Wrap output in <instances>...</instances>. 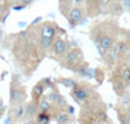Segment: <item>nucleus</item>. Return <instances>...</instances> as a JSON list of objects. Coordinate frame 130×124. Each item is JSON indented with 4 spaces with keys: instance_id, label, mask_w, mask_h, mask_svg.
Instances as JSON below:
<instances>
[{
    "instance_id": "obj_1",
    "label": "nucleus",
    "mask_w": 130,
    "mask_h": 124,
    "mask_svg": "<svg viewBox=\"0 0 130 124\" xmlns=\"http://www.w3.org/2000/svg\"><path fill=\"white\" fill-rule=\"evenodd\" d=\"M4 46L10 51L16 67L26 77L32 76L40 63L48 56V50L43 46L34 24L26 30L8 35L4 41Z\"/></svg>"
},
{
    "instance_id": "obj_2",
    "label": "nucleus",
    "mask_w": 130,
    "mask_h": 124,
    "mask_svg": "<svg viewBox=\"0 0 130 124\" xmlns=\"http://www.w3.org/2000/svg\"><path fill=\"white\" fill-rule=\"evenodd\" d=\"M121 26L117 17H107L94 21L89 29V38L98 47L99 54L109 51L120 37Z\"/></svg>"
},
{
    "instance_id": "obj_3",
    "label": "nucleus",
    "mask_w": 130,
    "mask_h": 124,
    "mask_svg": "<svg viewBox=\"0 0 130 124\" xmlns=\"http://www.w3.org/2000/svg\"><path fill=\"white\" fill-rule=\"evenodd\" d=\"M108 118V107L102 98L90 101L79 106V124H100Z\"/></svg>"
},
{
    "instance_id": "obj_4",
    "label": "nucleus",
    "mask_w": 130,
    "mask_h": 124,
    "mask_svg": "<svg viewBox=\"0 0 130 124\" xmlns=\"http://www.w3.org/2000/svg\"><path fill=\"white\" fill-rule=\"evenodd\" d=\"M69 95L78 106H82L90 102V101L102 98L96 86L92 85L90 81H85V80H77V84L70 89Z\"/></svg>"
},
{
    "instance_id": "obj_5",
    "label": "nucleus",
    "mask_w": 130,
    "mask_h": 124,
    "mask_svg": "<svg viewBox=\"0 0 130 124\" xmlns=\"http://www.w3.org/2000/svg\"><path fill=\"white\" fill-rule=\"evenodd\" d=\"M38 31V35L47 50H50L52 42L59 35H65V30L61 29L55 21H43L39 24H34Z\"/></svg>"
},
{
    "instance_id": "obj_6",
    "label": "nucleus",
    "mask_w": 130,
    "mask_h": 124,
    "mask_svg": "<svg viewBox=\"0 0 130 124\" xmlns=\"http://www.w3.org/2000/svg\"><path fill=\"white\" fill-rule=\"evenodd\" d=\"M86 60H85V55H83L82 48H79V47H70L69 51L60 59L59 64H60L61 68L75 73L77 69Z\"/></svg>"
},
{
    "instance_id": "obj_7",
    "label": "nucleus",
    "mask_w": 130,
    "mask_h": 124,
    "mask_svg": "<svg viewBox=\"0 0 130 124\" xmlns=\"http://www.w3.org/2000/svg\"><path fill=\"white\" fill-rule=\"evenodd\" d=\"M26 99H27V92L25 85H22L17 75H13L9 84V106L25 103Z\"/></svg>"
},
{
    "instance_id": "obj_8",
    "label": "nucleus",
    "mask_w": 130,
    "mask_h": 124,
    "mask_svg": "<svg viewBox=\"0 0 130 124\" xmlns=\"http://www.w3.org/2000/svg\"><path fill=\"white\" fill-rule=\"evenodd\" d=\"M69 48H70V42L64 35H59L52 42L51 47L48 50V58L59 63L60 59L69 51Z\"/></svg>"
},
{
    "instance_id": "obj_9",
    "label": "nucleus",
    "mask_w": 130,
    "mask_h": 124,
    "mask_svg": "<svg viewBox=\"0 0 130 124\" xmlns=\"http://www.w3.org/2000/svg\"><path fill=\"white\" fill-rule=\"evenodd\" d=\"M85 18H87L86 17V5H85V3L74 4L73 8L69 10V13L67 15V17H65V20L68 21L70 28H74V26L82 24Z\"/></svg>"
},
{
    "instance_id": "obj_10",
    "label": "nucleus",
    "mask_w": 130,
    "mask_h": 124,
    "mask_svg": "<svg viewBox=\"0 0 130 124\" xmlns=\"http://www.w3.org/2000/svg\"><path fill=\"white\" fill-rule=\"evenodd\" d=\"M48 98V101L52 103L53 110H52V115L55 114L59 110H67V107L69 106V103L67 102L65 97L60 93V90L57 89V86H53L48 90V94L46 95Z\"/></svg>"
},
{
    "instance_id": "obj_11",
    "label": "nucleus",
    "mask_w": 130,
    "mask_h": 124,
    "mask_svg": "<svg viewBox=\"0 0 130 124\" xmlns=\"http://www.w3.org/2000/svg\"><path fill=\"white\" fill-rule=\"evenodd\" d=\"M104 4L105 0H85L86 5V17L96 18L104 13Z\"/></svg>"
},
{
    "instance_id": "obj_12",
    "label": "nucleus",
    "mask_w": 130,
    "mask_h": 124,
    "mask_svg": "<svg viewBox=\"0 0 130 124\" xmlns=\"http://www.w3.org/2000/svg\"><path fill=\"white\" fill-rule=\"evenodd\" d=\"M109 82L112 85V89L117 97H120L122 94H125L129 90V85L126 84V81L118 75L115 69L111 71V76H109Z\"/></svg>"
},
{
    "instance_id": "obj_13",
    "label": "nucleus",
    "mask_w": 130,
    "mask_h": 124,
    "mask_svg": "<svg viewBox=\"0 0 130 124\" xmlns=\"http://www.w3.org/2000/svg\"><path fill=\"white\" fill-rule=\"evenodd\" d=\"M104 13L111 17H118L124 13V0H105Z\"/></svg>"
},
{
    "instance_id": "obj_14",
    "label": "nucleus",
    "mask_w": 130,
    "mask_h": 124,
    "mask_svg": "<svg viewBox=\"0 0 130 124\" xmlns=\"http://www.w3.org/2000/svg\"><path fill=\"white\" fill-rule=\"evenodd\" d=\"M8 116H9V121H13L14 124L21 121V120H24V118H25V103L10 106Z\"/></svg>"
},
{
    "instance_id": "obj_15",
    "label": "nucleus",
    "mask_w": 130,
    "mask_h": 124,
    "mask_svg": "<svg viewBox=\"0 0 130 124\" xmlns=\"http://www.w3.org/2000/svg\"><path fill=\"white\" fill-rule=\"evenodd\" d=\"M52 116H53V120L56 121V124H70V123L74 124V120H75L74 114H70L67 110H59Z\"/></svg>"
},
{
    "instance_id": "obj_16",
    "label": "nucleus",
    "mask_w": 130,
    "mask_h": 124,
    "mask_svg": "<svg viewBox=\"0 0 130 124\" xmlns=\"http://www.w3.org/2000/svg\"><path fill=\"white\" fill-rule=\"evenodd\" d=\"M38 114H39L38 101H35V99H30V101H27V102H25V118H24V119L35 118Z\"/></svg>"
},
{
    "instance_id": "obj_17",
    "label": "nucleus",
    "mask_w": 130,
    "mask_h": 124,
    "mask_svg": "<svg viewBox=\"0 0 130 124\" xmlns=\"http://www.w3.org/2000/svg\"><path fill=\"white\" fill-rule=\"evenodd\" d=\"M46 86H44V84L42 82V80H39L34 86H32V89H31V99H35V101H39L43 95H44V93H46Z\"/></svg>"
},
{
    "instance_id": "obj_18",
    "label": "nucleus",
    "mask_w": 130,
    "mask_h": 124,
    "mask_svg": "<svg viewBox=\"0 0 130 124\" xmlns=\"http://www.w3.org/2000/svg\"><path fill=\"white\" fill-rule=\"evenodd\" d=\"M130 106V90L120 97H117V102H116V106H115V110H124V108H127Z\"/></svg>"
},
{
    "instance_id": "obj_19",
    "label": "nucleus",
    "mask_w": 130,
    "mask_h": 124,
    "mask_svg": "<svg viewBox=\"0 0 130 124\" xmlns=\"http://www.w3.org/2000/svg\"><path fill=\"white\" fill-rule=\"evenodd\" d=\"M116 114L120 124H130V106L124 110H117Z\"/></svg>"
},
{
    "instance_id": "obj_20",
    "label": "nucleus",
    "mask_w": 130,
    "mask_h": 124,
    "mask_svg": "<svg viewBox=\"0 0 130 124\" xmlns=\"http://www.w3.org/2000/svg\"><path fill=\"white\" fill-rule=\"evenodd\" d=\"M38 106H39V111H40V112H51V114H52L53 106H52V103L48 101V98H47L46 95H43V97L38 101Z\"/></svg>"
},
{
    "instance_id": "obj_21",
    "label": "nucleus",
    "mask_w": 130,
    "mask_h": 124,
    "mask_svg": "<svg viewBox=\"0 0 130 124\" xmlns=\"http://www.w3.org/2000/svg\"><path fill=\"white\" fill-rule=\"evenodd\" d=\"M104 78H105V72L104 69L96 67V68H92V73H91V80H95L98 85H102L104 82Z\"/></svg>"
},
{
    "instance_id": "obj_22",
    "label": "nucleus",
    "mask_w": 130,
    "mask_h": 124,
    "mask_svg": "<svg viewBox=\"0 0 130 124\" xmlns=\"http://www.w3.org/2000/svg\"><path fill=\"white\" fill-rule=\"evenodd\" d=\"M55 84L56 85H62V86L68 88V89H72L75 84H77V80H75V78H72V77H59V78H56Z\"/></svg>"
},
{
    "instance_id": "obj_23",
    "label": "nucleus",
    "mask_w": 130,
    "mask_h": 124,
    "mask_svg": "<svg viewBox=\"0 0 130 124\" xmlns=\"http://www.w3.org/2000/svg\"><path fill=\"white\" fill-rule=\"evenodd\" d=\"M35 119H37L38 124H50V121L53 119V116L51 112H40L39 111V114L35 116Z\"/></svg>"
},
{
    "instance_id": "obj_24",
    "label": "nucleus",
    "mask_w": 130,
    "mask_h": 124,
    "mask_svg": "<svg viewBox=\"0 0 130 124\" xmlns=\"http://www.w3.org/2000/svg\"><path fill=\"white\" fill-rule=\"evenodd\" d=\"M9 9H10V7H9L8 4H5V3H3V2H0V22H2V21L5 18V16H8Z\"/></svg>"
},
{
    "instance_id": "obj_25",
    "label": "nucleus",
    "mask_w": 130,
    "mask_h": 124,
    "mask_svg": "<svg viewBox=\"0 0 130 124\" xmlns=\"http://www.w3.org/2000/svg\"><path fill=\"white\" fill-rule=\"evenodd\" d=\"M34 0H20V3H18V5L16 7V9H21V8H25V7H27V5H30Z\"/></svg>"
},
{
    "instance_id": "obj_26",
    "label": "nucleus",
    "mask_w": 130,
    "mask_h": 124,
    "mask_svg": "<svg viewBox=\"0 0 130 124\" xmlns=\"http://www.w3.org/2000/svg\"><path fill=\"white\" fill-rule=\"evenodd\" d=\"M0 2H3V3L8 4L10 8H14V9H16V7H17L18 3H20V0H0Z\"/></svg>"
},
{
    "instance_id": "obj_27",
    "label": "nucleus",
    "mask_w": 130,
    "mask_h": 124,
    "mask_svg": "<svg viewBox=\"0 0 130 124\" xmlns=\"http://www.w3.org/2000/svg\"><path fill=\"white\" fill-rule=\"evenodd\" d=\"M117 63H118V61H117ZM120 63H125V64L130 65V51H129L127 54H125L122 58L120 59Z\"/></svg>"
},
{
    "instance_id": "obj_28",
    "label": "nucleus",
    "mask_w": 130,
    "mask_h": 124,
    "mask_svg": "<svg viewBox=\"0 0 130 124\" xmlns=\"http://www.w3.org/2000/svg\"><path fill=\"white\" fill-rule=\"evenodd\" d=\"M24 124H38L35 118H30V119H24Z\"/></svg>"
},
{
    "instance_id": "obj_29",
    "label": "nucleus",
    "mask_w": 130,
    "mask_h": 124,
    "mask_svg": "<svg viewBox=\"0 0 130 124\" xmlns=\"http://www.w3.org/2000/svg\"><path fill=\"white\" fill-rule=\"evenodd\" d=\"M3 111H4V107H3V102L0 101V116L3 115Z\"/></svg>"
},
{
    "instance_id": "obj_30",
    "label": "nucleus",
    "mask_w": 130,
    "mask_h": 124,
    "mask_svg": "<svg viewBox=\"0 0 130 124\" xmlns=\"http://www.w3.org/2000/svg\"><path fill=\"white\" fill-rule=\"evenodd\" d=\"M100 124H113V123H112V120H111L109 118H108L107 120H104V121H103V123H100Z\"/></svg>"
},
{
    "instance_id": "obj_31",
    "label": "nucleus",
    "mask_w": 130,
    "mask_h": 124,
    "mask_svg": "<svg viewBox=\"0 0 130 124\" xmlns=\"http://www.w3.org/2000/svg\"><path fill=\"white\" fill-rule=\"evenodd\" d=\"M129 90H130V85H129Z\"/></svg>"
},
{
    "instance_id": "obj_32",
    "label": "nucleus",
    "mask_w": 130,
    "mask_h": 124,
    "mask_svg": "<svg viewBox=\"0 0 130 124\" xmlns=\"http://www.w3.org/2000/svg\"><path fill=\"white\" fill-rule=\"evenodd\" d=\"M70 124H73V123H70Z\"/></svg>"
}]
</instances>
